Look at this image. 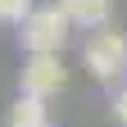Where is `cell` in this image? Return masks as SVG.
I'll return each mask as SVG.
<instances>
[{"label": "cell", "mask_w": 127, "mask_h": 127, "mask_svg": "<svg viewBox=\"0 0 127 127\" xmlns=\"http://www.w3.org/2000/svg\"><path fill=\"white\" fill-rule=\"evenodd\" d=\"M23 95H36V100H50V95H59L64 86H68V68H64L59 55H27L23 73Z\"/></svg>", "instance_id": "3"}, {"label": "cell", "mask_w": 127, "mask_h": 127, "mask_svg": "<svg viewBox=\"0 0 127 127\" xmlns=\"http://www.w3.org/2000/svg\"><path fill=\"white\" fill-rule=\"evenodd\" d=\"M5 127H50V109H45V100L18 91V100H14L9 114H5Z\"/></svg>", "instance_id": "5"}, {"label": "cell", "mask_w": 127, "mask_h": 127, "mask_svg": "<svg viewBox=\"0 0 127 127\" xmlns=\"http://www.w3.org/2000/svg\"><path fill=\"white\" fill-rule=\"evenodd\" d=\"M32 9H36V5H32V0H0V23H27L32 18Z\"/></svg>", "instance_id": "6"}, {"label": "cell", "mask_w": 127, "mask_h": 127, "mask_svg": "<svg viewBox=\"0 0 127 127\" xmlns=\"http://www.w3.org/2000/svg\"><path fill=\"white\" fill-rule=\"evenodd\" d=\"M59 9L68 14L73 27H109V0H59Z\"/></svg>", "instance_id": "4"}, {"label": "cell", "mask_w": 127, "mask_h": 127, "mask_svg": "<svg viewBox=\"0 0 127 127\" xmlns=\"http://www.w3.org/2000/svg\"><path fill=\"white\" fill-rule=\"evenodd\" d=\"M114 118H118V123L127 127V86H123V91L114 95Z\"/></svg>", "instance_id": "7"}, {"label": "cell", "mask_w": 127, "mask_h": 127, "mask_svg": "<svg viewBox=\"0 0 127 127\" xmlns=\"http://www.w3.org/2000/svg\"><path fill=\"white\" fill-rule=\"evenodd\" d=\"M68 14H64L59 5H36L32 9V18L18 27V36H23V50L27 55H59L64 50V41H68Z\"/></svg>", "instance_id": "1"}, {"label": "cell", "mask_w": 127, "mask_h": 127, "mask_svg": "<svg viewBox=\"0 0 127 127\" xmlns=\"http://www.w3.org/2000/svg\"><path fill=\"white\" fill-rule=\"evenodd\" d=\"M82 59H86V68H91L95 82H114V77L127 68V36H123L118 27H100V32H91Z\"/></svg>", "instance_id": "2"}]
</instances>
